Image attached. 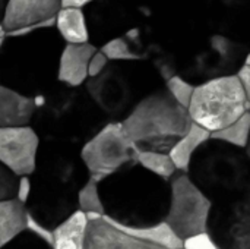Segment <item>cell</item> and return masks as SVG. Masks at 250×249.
Returning a JSON list of instances; mask_svg holds the SVG:
<instances>
[{"label":"cell","mask_w":250,"mask_h":249,"mask_svg":"<svg viewBox=\"0 0 250 249\" xmlns=\"http://www.w3.org/2000/svg\"><path fill=\"white\" fill-rule=\"evenodd\" d=\"M126 135L138 150L168 153L173 144L189 129L192 119L167 90L155 91L120 120Z\"/></svg>","instance_id":"1"},{"label":"cell","mask_w":250,"mask_h":249,"mask_svg":"<svg viewBox=\"0 0 250 249\" xmlns=\"http://www.w3.org/2000/svg\"><path fill=\"white\" fill-rule=\"evenodd\" d=\"M250 97L234 73L215 76L195 87L188 106L193 123L218 131L249 112Z\"/></svg>","instance_id":"2"},{"label":"cell","mask_w":250,"mask_h":249,"mask_svg":"<svg viewBox=\"0 0 250 249\" xmlns=\"http://www.w3.org/2000/svg\"><path fill=\"white\" fill-rule=\"evenodd\" d=\"M138 147L126 135L120 122L113 120L95 132L82 147L81 158L89 178L98 183L136 163Z\"/></svg>","instance_id":"3"},{"label":"cell","mask_w":250,"mask_h":249,"mask_svg":"<svg viewBox=\"0 0 250 249\" xmlns=\"http://www.w3.org/2000/svg\"><path fill=\"white\" fill-rule=\"evenodd\" d=\"M170 179V204L164 219L167 225L180 239L208 230L212 213L209 197L188 173H174Z\"/></svg>","instance_id":"4"},{"label":"cell","mask_w":250,"mask_h":249,"mask_svg":"<svg viewBox=\"0 0 250 249\" xmlns=\"http://www.w3.org/2000/svg\"><path fill=\"white\" fill-rule=\"evenodd\" d=\"M40 135L31 125L0 128V163L16 176H31L37 169Z\"/></svg>","instance_id":"5"},{"label":"cell","mask_w":250,"mask_h":249,"mask_svg":"<svg viewBox=\"0 0 250 249\" xmlns=\"http://www.w3.org/2000/svg\"><path fill=\"white\" fill-rule=\"evenodd\" d=\"M86 92L92 103L108 116H120L127 110L130 90L126 78L108 66L97 76L88 78Z\"/></svg>","instance_id":"6"},{"label":"cell","mask_w":250,"mask_h":249,"mask_svg":"<svg viewBox=\"0 0 250 249\" xmlns=\"http://www.w3.org/2000/svg\"><path fill=\"white\" fill-rule=\"evenodd\" d=\"M83 249H164L141 241L117 227L108 214L88 222Z\"/></svg>","instance_id":"7"},{"label":"cell","mask_w":250,"mask_h":249,"mask_svg":"<svg viewBox=\"0 0 250 249\" xmlns=\"http://www.w3.org/2000/svg\"><path fill=\"white\" fill-rule=\"evenodd\" d=\"M62 7L60 0H7L1 18V26L6 32L26 25L54 18Z\"/></svg>","instance_id":"8"},{"label":"cell","mask_w":250,"mask_h":249,"mask_svg":"<svg viewBox=\"0 0 250 249\" xmlns=\"http://www.w3.org/2000/svg\"><path fill=\"white\" fill-rule=\"evenodd\" d=\"M97 50L98 48L89 41L82 44H66L59 59V82L72 88L83 85L88 79V62Z\"/></svg>","instance_id":"9"},{"label":"cell","mask_w":250,"mask_h":249,"mask_svg":"<svg viewBox=\"0 0 250 249\" xmlns=\"http://www.w3.org/2000/svg\"><path fill=\"white\" fill-rule=\"evenodd\" d=\"M35 100L0 82V128L23 126L32 122Z\"/></svg>","instance_id":"10"},{"label":"cell","mask_w":250,"mask_h":249,"mask_svg":"<svg viewBox=\"0 0 250 249\" xmlns=\"http://www.w3.org/2000/svg\"><path fill=\"white\" fill-rule=\"evenodd\" d=\"M209 136H211L209 131L199 126L198 123L193 122L190 123L189 129L168 150V156L179 172L188 173L190 160L201 148V145H204L209 139Z\"/></svg>","instance_id":"11"},{"label":"cell","mask_w":250,"mask_h":249,"mask_svg":"<svg viewBox=\"0 0 250 249\" xmlns=\"http://www.w3.org/2000/svg\"><path fill=\"white\" fill-rule=\"evenodd\" d=\"M111 220L117 227H120L122 230L127 232L129 235H132V236H135V238H138L141 241L154 244V245L161 247L164 249L182 248L183 239H180L173 232V229L167 225L166 220L158 222L157 225H151V226H136V225L132 226V225H126L123 222H119V220H116L113 217H111Z\"/></svg>","instance_id":"12"},{"label":"cell","mask_w":250,"mask_h":249,"mask_svg":"<svg viewBox=\"0 0 250 249\" xmlns=\"http://www.w3.org/2000/svg\"><path fill=\"white\" fill-rule=\"evenodd\" d=\"M88 220L83 211L76 210L53 229V249H83Z\"/></svg>","instance_id":"13"},{"label":"cell","mask_w":250,"mask_h":249,"mask_svg":"<svg viewBox=\"0 0 250 249\" xmlns=\"http://www.w3.org/2000/svg\"><path fill=\"white\" fill-rule=\"evenodd\" d=\"M54 26L67 44L89 41V29L82 7L62 6L54 16Z\"/></svg>","instance_id":"14"},{"label":"cell","mask_w":250,"mask_h":249,"mask_svg":"<svg viewBox=\"0 0 250 249\" xmlns=\"http://www.w3.org/2000/svg\"><path fill=\"white\" fill-rule=\"evenodd\" d=\"M28 208L16 198L0 200V249L25 232Z\"/></svg>","instance_id":"15"},{"label":"cell","mask_w":250,"mask_h":249,"mask_svg":"<svg viewBox=\"0 0 250 249\" xmlns=\"http://www.w3.org/2000/svg\"><path fill=\"white\" fill-rule=\"evenodd\" d=\"M250 129V112L243 113L239 119L231 122L230 125L211 132V139H218L224 144H229L236 148H246L249 139Z\"/></svg>","instance_id":"16"},{"label":"cell","mask_w":250,"mask_h":249,"mask_svg":"<svg viewBox=\"0 0 250 249\" xmlns=\"http://www.w3.org/2000/svg\"><path fill=\"white\" fill-rule=\"evenodd\" d=\"M136 163L142 166L145 170L151 172L152 175L161 179H170L176 172V166L171 161L168 153L161 151H151V150H138Z\"/></svg>","instance_id":"17"},{"label":"cell","mask_w":250,"mask_h":249,"mask_svg":"<svg viewBox=\"0 0 250 249\" xmlns=\"http://www.w3.org/2000/svg\"><path fill=\"white\" fill-rule=\"evenodd\" d=\"M78 205H79V210L83 213L94 211V213L105 214V208H104V204L98 191V182L95 179L89 178L86 183L79 189Z\"/></svg>","instance_id":"18"},{"label":"cell","mask_w":250,"mask_h":249,"mask_svg":"<svg viewBox=\"0 0 250 249\" xmlns=\"http://www.w3.org/2000/svg\"><path fill=\"white\" fill-rule=\"evenodd\" d=\"M101 51L107 56L108 60H139L141 59V56L135 53L130 48L129 43L122 37H117L105 43L101 47Z\"/></svg>","instance_id":"19"},{"label":"cell","mask_w":250,"mask_h":249,"mask_svg":"<svg viewBox=\"0 0 250 249\" xmlns=\"http://www.w3.org/2000/svg\"><path fill=\"white\" fill-rule=\"evenodd\" d=\"M166 90L179 104H182L183 107L188 109L189 101H190L192 94H193V90H195V85L192 82L186 81L185 78L174 75V76L167 79Z\"/></svg>","instance_id":"20"},{"label":"cell","mask_w":250,"mask_h":249,"mask_svg":"<svg viewBox=\"0 0 250 249\" xmlns=\"http://www.w3.org/2000/svg\"><path fill=\"white\" fill-rule=\"evenodd\" d=\"M25 230L32 233L35 238L41 239L50 249H53V230L44 226L40 220H37L29 211H26L25 219Z\"/></svg>","instance_id":"21"},{"label":"cell","mask_w":250,"mask_h":249,"mask_svg":"<svg viewBox=\"0 0 250 249\" xmlns=\"http://www.w3.org/2000/svg\"><path fill=\"white\" fill-rule=\"evenodd\" d=\"M182 249H221L208 230L190 235L183 239Z\"/></svg>","instance_id":"22"},{"label":"cell","mask_w":250,"mask_h":249,"mask_svg":"<svg viewBox=\"0 0 250 249\" xmlns=\"http://www.w3.org/2000/svg\"><path fill=\"white\" fill-rule=\"evenodd\" d=\"M18 186V176L0 163V200L15 198Z\"/></svg>","instance_id":"23"},{"label":"cell","mask_w":250,"mask_h":249,"mask_svg":"<svg viewBox=\"0 0 250 249\" xmlns=\"http://www.w3.org/2000/svg\"><path fill=\"white\" fill-rule=\"evenodd\" d=\"M108 62L110 60L107 59V56L101 50H97L88 62V78L100 75L108 66Z\"/></svg>","instance_id":"24"},{"label":"cell","mask_w":250,"mask_h":249,"mask_svg":"<svg viewBox=\"0 0 250 249\" xmlns=\"http://www.w3.org/2000/svg\"><path fill=\"white\" fill-rule=\"evenodd\" d=\"M31 191H32V182H31V178L28 175H23V176H18V186H16V195L15 198L22 203V204H26L29 197H31Z\"/></svg>","instance_id":"25"},{"label":"cell","mask_w":250,"mask_h":249,"mask_svg":"<svg viewBox=\"0 0 250 249\" xmlns=\"http://www.w3.org/2000/svg\"><path fill=\"white\" fill-rule=\"evenodd\" d=\"M239 79V82L242 84L243 90L246 91V94L250 97V63H249V56L246 57L245 65H242L239 68V70L234 73Z\"/></svg>","instance_id":"26"},{"label":"cell","mask_w":250,"mask_h":249,"mask_svg":"<svg viewBox=\"0 0 250 249\" xmlns=\"http://www.w3.org/2000/svg\"><path fill=\"white\" fill-rule=\"evenodd\" d=\"M92 0H60L62 6H70V7H83L89 4Z\"/></svg>","instance_id":"27"},{"label":"cell","mask_w":250,"mask_h":249,"mask_svg":"<svg viewBox=\"0 0 250 249\" xmlns=\"http://www.w3.org/2000/svg\"><path fill=\"white\" fill-rule=\"evenodd\" d=\"M4 38H6V34H0V48H1V45L4 43Z\"/></svg>","instance_id":"28"},{"label":"cell","mask_w":250,"mask_h":249,"mask_svg":"<svg viewBox=\"0 0 250 249\" xmlns=\"http://www.w3.org/2000/svg\"><path fill=\"white\" fill-rule=\"evenodd\" d=\"M180 249H182V248H180Z\"/></svg>","instance_id":"29"}]
</instances>
